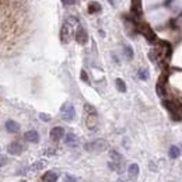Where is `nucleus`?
<instances>
[{
  "mask_svg": "<svg viewBox=\"0 0 182 182\" xmlns=\"http://www.w3.org/2000/svg\"><path fill=\"white\" fill-rule=\"evenodd\" d=\"M65 136V129L60 126H55L51 129V132H49V137H51L52 142H59L60 139Z\"/></svg>",
  "mask_w": 182,
  "mask_h": 182,
  "instance_id": "nucleus-8",
  "label": "nucleus"
},
{
  "mask_svg": "<svg viewBox=\"0 0 182 182\" xmlns=\"http://www.w3.org/2000/svg\"><path fill=\"white\" fill-rule=\"evenodd\" d=\"M44 167H45V161H36V163H34V165L29 167V170L31 171H38V170H42Z\"/></svg>",
  "mask_w": 182,
  "mask_h": 182,
  "instance_id": "nucleus-17",
  "label": "nucleus"
},
{
  "mask_svg": "<svg viewBox=\"0 0 182 182\" xmlns=\"http://www.w3.org/2000/svg\"><path fill=\"white\" fill-rule=\"evenodd\" d=\"M179 156H181V150H179L178 146H171V147H170V157H171L172 160H175V158H178Z\"/></svg>",
  "mask_w": 182,
  "mask_h": 182,
  "instance_id": "nucleus-15",
  "label": "nucleus"
},
{
  "mask_svg": "<svg viewBox=\"0 0 182 182\" xmlns=\"http://www.w3.org/2000/svg\"><path fill=\"white\" fill-rule=\"evenodd\" d=\"M76 27H79V20L74 17H69L65 21L62 29H60V39L63 44H69L70 39L73 38L74 32H76Z\"/></svg>",
  "mask_w": 182,
  "mask_h": 182,
  "instance_id": "nucleus-1",
  "label": "nucleus"
},
{
  "mask_svg": "<svg viewBox=\"0 0 182 182\" xmlns=\"http://www.w3.org/2000/svg\"><path fill=\"white\" fill-rule=\"evenodd\" d=\"M109 157H111V161L108 163V167L112 171L122 172V170H123V157H122V154L118 153L116 150H111Z\"/></svg>",
  "mask_w": 182,
  "mask_h": 182,
  "instance_id": "nucleus-3",
  "label": "nucleus"
},
{
  "mask_svg": "<svg viewBox=\"0 0 182 182\" xmlns=\"http://www.w3.org/2000/svg\"><path fill=\"white\" fill-rule=\"evenodd\" d=\"M74 38H76L77 44L86 45V44H87V41H88V34H87V31H86L83 27L79 25V27H77V29H76V32H74Z\"/></svg>",
  "mask_w": 182,
  "mask_h": 182,
  "instance_id": "nucleus-7",
  "label": "nucleus"
},
{
  "mask_svg": "<svg viewBox=\"0 0 182 182\" xmlns=\"http://www.w3.org/2000/svg\"><path fill=\"white\" fill-rule=\"evenodd\" d=\"M123 53H125V56H126V59H133V49H132L129 45H125L123 46Z\"/></svg>",
  "mask_w": 182,
  "mask_h": 182,
  "instance_id": "nucleus-16",
  "label": "nucleus"
},
{
  "mask_svg": "<svg viewBox=\"0 0 182 182\" xmlns=\"http://www.w3.org/2000/svg\"><path fill=\"white\" fill-rule=\"evenodd\" d=\"M65 182H77L76 178L73 177V175H66L65 177Z\"/></svg>",
  "mask_w": 182,
  "mask_h": 182,
  "instance_id": "nucleus-23",
  "label": "nucleus"
},
{
  "mask_svg": "<svg viewBox=\"0 0 182 182\" xmlns=\"http://www.w3.org/2000/svg\"><path fill=\"white\" fill-rule=\"evenodd\" d=\"M84 149L90 151V153H98V151H104L106 149V142L105 140H94L87 144H84Z\"/></svg>",
  "mask_w": 182,
  "mask_h": 182,
  "instance_id": "nucleus-4",
  "label": "nucleus"
},
{
  "mask_svg": "<svg viewBox=\"0 0 182 182\" xmlns=\"http://www.w3.org/2000/svg\"><path fill=\"white\" fill-rule=\"evenodd\" d=\"M24 139L29 143H38L39 142V135H38V132L36 130H28V132H25Z\"/></svg>",
  "mask_w": 182,
  "mask_h": 182,
  "instance_id": "nucleus-11",
  "label": "nucleus"
},
{
  "mask_svg": "<svg viewBox=\"0 0 182 182\" xmlns=\"http://www.w3.org/2000/svg\"><path fill=\"white\" fill-rule=\"evenodd\" d=\"M42 181H44V182H56V181H58V174H56L55 171L45 172V175L42 177Z\"/></svg>",
  "mask_w": 182,
  "mask_h": 182,
  "instance_id": "nucleus-13",
  "label": "nucleus"
},
{
  "mask_svg": "<svg viewBox=\"0 0 182 182\" xmlns=\"http://www.w3.org/2000/svg\"><path fill=\"white\" fill-rule=\"evenodd\" d=\"M62 2H63V4H66V6H70V4L74 3L73 0H62Z\"/></svg>",
  "mask_w": 182,
  "mask_h": 182,
  "instance_id": "nucleus-25",
  "label": "nucleus"
},
{
  "mask_svg": "<svg viewBox=\"0 0 182 182\" xmlns=\"http://www.w3.org/2000/svg\"><path fill=\"white\" fill-rule=\"evenodd\" d=\"M81 80H83V81H86V83H88V81H90V80H88L87 73L84 72V70H81Z\"/></svg>",
  "mask_w": 182,
  "mask_h": 182,
  "instance_id": "nucleus-24",
  "label": "nucleus"
},
{
  "mask_svg": "<svg viewBox=\"0 0 182 182\" xmlns=\"http://www.w3.org/2000/svg\"><path fill=\"white\" fill-rule=\"evenodd\" d=\"M115 83H116V88L120 93H125V91H126V84H125V81L122 80V79H116Z\"/></svg>",
  "mask_w": 182,
  "mask_h": 182,
  "instance_id": "nucleus-18",
  "label": "nucleus"
},
{
  "mask_svg": "<svg viewBox=\"0 0 182 182\" xmlns=\"http://www.w3.org/2000/svg\"><path fill=\"white\" fill-rule=\"evenodd\" d=\"M156 90H157V94L160 95L161 98H163V97H165V94H167V93H165V90H164V87H163V84L161 83H158L156 86Z\"/></svg>",
  "mask_w": 182,
  "mask_h": 182,
  "instance_id": "nucleus-20",
  "label": "nucleus"
},
{
  "mask_svg": "<svg viewBox=\"0 0 182 182\" xmlns=\"http://www.w3.org/2000/svg\"><path fill=\"white\" fill-rule=\"evenodd\" d=\"M101 11V4L98 2H91L88 3V13L90 14H94V13H99Z\"/></svg>",
  "mask_w": 182,
  "mask_h": 182,
  "instance_id": "nucleus-14",
  "label": "nucleus"
},
{
  "mask_svg": "<svg viewBox=\"0 0 182 182\" xmlns=\"http://www.w3.org/2000/svg\"><path fill=\"white\" fill-rule=\"evenodd\" d=\"M60 113H62L63 119L70 122V120H73L74 116H76V109H74V106H73L70 102H66V104L62 105V108H60Z\"/></svg>",
  "mask_w": 182,
  "mask_h": 182,
  "instance_id": "nucleus-5",
  "label": "nucleus"
},
{
  "mask_svg": "<svg viewBox=\"0 0 182 182\" xmlns=\"http://www.w3.org/2000/svg\"><path fill=\"white\" fill-rule=\"evenodd\" d=\"M84 112H86V125H87L88 129L94 130L98 126V113H97V109L94 108L90 104H86L84 105Z\"/></svg>",
  "mask_w": 182,
  "mask_h": 182,
  "instance_id": "nucleus-2",
  "label": "nucleus"
},
{
  "mask_svg": "<svg viewBox=\"0 0 182 182\" xmlns=\"http://www.w3.org/2000/svg\"><path fill=\"white\" fill-rule=\"evenodd\" d=\"M39 119H42L44 122H51V120H52V116H51V115H48V113L41 112V113H39Z\"/></svg>",
  "mask_w": 182,
  "mask_h": 182,
  "instance_id": "nucleus-21",
  "label": "nucleus"
},
{
  "mask_svg": "<svg viewBox=\"0 0 182 182\" xmlns=\"http://www.w3.org/2000/svg\"><path fill=\"white\" fill-rule=\"evenodd\" d=\"M4 126H6V130L10 132V133H17V132L20 130V125L13 119L6 120V125H4Z\"/></svg>",
  "mask_w": 182,
  "mask_h": 182,
  "instance_id": "nucleus-12",
  "label": "nucleus"
},
{
  "mask_svg": "<svg viewBox=\"0 0 182 182\" xmlns=\"http://www.w3.org/2000/svg\"><path fill=\"white\" fill-rule=\"evenodd\" d=\"M7 157L6 156H0V168L2 167H4V165H6V164H7Z\"/></svg>",
  "mask_w": 182,
  "mask_h": 182,
  "instance_id": "nucleus-22",
  "label": "nucleus"
},
{
  "mask_svg": "<svg viewBox=\"0 0 182 182\" xmlns=\"http://www.w3.org/2000/svg\"><path fill=\"white\" fill-rule=\"evenodd\" d=\"M137 76L140 80H147L149 79V70L147 69H140L137 72Z\"/></svg>",
  "mask_w": 182,
  "mask_h": 182,
  "instance_id": "nucleus-19",
  "label": "nucleus"
},
{
  "mask_svg": "<svg viewBox=\"0 0 182 182\" xmlns=\"http://www.w3.org/2000/svg\"><path fill=\"white\" fill-rule=\"evenodd\" d=\"M65 144L69 147H77L79 146V137L74 133H67L65 135Z\"/></svg>",
  "mask_w": 182,
  "mask_h": 182,
  "instance_id": "nucleus-9",
  "label": "nucleus"
},
{
  "mask_svg": "<svg viewBox=\"0 0 182 182\" xmlns=\"http://www.w3.org/2000/svg\"><path fill=\"white\" fill-rule=\"evenodd\" d=\"M24 150H25V146L22 144L21 142H11L10 144L7 146V151L11 154V156H20V154L24 153Z\"/></svg>",
  "mask_w": 182,
  "mask_h": 182,
  "instance_id": "nucleus-6",
  "label": "nucleus"
},
{
  "mask_svg": "<svg viewBox=\"0 0 182 182\" xmlns=\"http://www.w3.org/2000/svg\"><path fill=\"white\" fill-rule=\"evenodd\" d=\"M73 2H76V0H73Z\"/></svg>",
  "mask_w": 182,
  "mask_h": 182,
  "instance_id": "nucleus-26",
  "label": "nucleus"
},
{
  "mask_svg": "<svg viewBox=\"0 0 182 182\" xmlns=\"http://www.w3.org/2000/svg\"><path fill=\"white\" fill-rule=\"evenodd\" d=\"M139 172H140V170H139V165L136 163L130 164V165L127 167V175H129V179H132V181H136V179H137Z\"/></svg>",
  "mask_w": 182,
  "mask_h": 182,
  "instance_id": "nucleus-10",
  "label": "nucleus"
}]
</instances>
